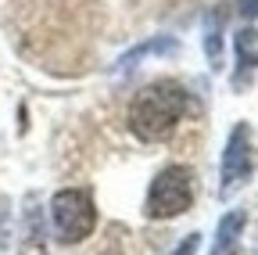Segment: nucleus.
I'll list each match as a JSON object with an SVG mask.
<instances>
[{
    "mask_svg": "<svg viewBox=\"0 0 258 255\" xmlns=\"http://www.w3.org/2000/svg\"><path fill=\"white\" fill-rule=\"evenodd\" d=\"M194 205V173L183 166L161 169L147 190V216L151 219H172Z\"/></svg>",
    "mask_w": 258,
    "mask_h": 255,
    "instance_id": "7ed1b4c3",
    "label": "nucleus"
},
{
    "mask_svg": "<svg viewBox=\"0 0 258 255\" xmlns=\"http://www.w3.org/2000/svg\"><path fill=\"white\" fill-rule=\"evenodd\" d=\"M258 69V29H240L237 33V86H247Z\"/></svg>",
    "mask_w": 258,
    "mask_h": 255,
    "instance_id": "39448f33",
    "label": "nucleus"
},
{
    "mask_svg": "<svg viewBox=\"0 0 258 255\" xmlns=\"http://www.w3.org/2000/svg\"><path fill=\"white\" fill-rule=\"evenodd\" d=\"M237 11L254 22V18H258V0H237Z\"/></svg>",
    "mask_w": 258,
    "mask_h": 255,
    "instance_id": "1a4fd4ad",
    "label": "nucleus"
},
{
    "mask_svg": "<svg viewBox=\"0 0 258 255\" xmlns=\"http://www.w3.org/2000/svg\"><path fill=\"white\" fill-rule=\"evenodd\" d=\"M169 50H176V43H172L169 36H165V40H147V43H140L137 50H129V54L122 58V65H118V72H133L140 58H147V54H169Z\"/></svg>",
    "mask_w": 258,
    "mask_h": 255,
    "instance_id": "6e6552de",
    "label": "nucleus"
},
{
    "mask_svg": "<svg viewBox=\"0 0 258 255\" xmlns=\"http://www.w3.org/2000/svg\"><path fill=\"white\" fill-rule=\"evenodd\" d=\"M194 251H198V234H190V237H186V241H183L172 255H194Z\"/></svg>",
    "mask_w": 258,
    "mask_h": 255,
    "instance_id": "9d476101",
    "label": "nucleus"
},
{
    "mask_svg": "<svg viewBox=\"0 0 258 255\" xmlns=\"http://www.w3.org/2000/svg\"><path fill=\"white\" fill-rule=\"evenodd\" d=\"M22 255H43V223H40V212H36V209H29V212H25Z\"/></svg>",
    "mask_w": 258,
    "mask_h": 255,
    "instance_id": "0eeeda50",
    "label": "nucleus"
},
{
    "mask_svg": "<svg viewBox=\"0 0 258 255\" xmlns=\"http://www.w3.org/2000/svg\"><path fill=\"white\" fill-rule=\"evenodd\" d=\"M251 169H254L251 130H247V122H240V126H233L230 140H226V151H222V183H219V194L230 198L237 187H244L251 180Z\"/></svg>",
    "mask_w": 258,
    "mask_h": 255,
    "instance_id": "20e7f679",
    "label": "nucleus"
},
{
    "mask_svg": "<svg viewBox=\"0 0 258 255\" xmlns=\"http://www.w3.org/2000/svg\"><path fill=\"white\" fill-rule=\"evenodd\" d=\"M186 108H190V93L183 83H176V79L147 83L129 105V130L147 144L169 140L176 133V126L183 122Z\"/></svg>",
    "mask_w": 258,
    "mask_h": 255,
    "instance_id": "f257e3e1",
    "label": "nucleus"
},
{
    "mask_svg": "<svg viewBox=\"0 0 258 255\" xmlns=\"http://www.w3.org/2000/svg\"><path fill=\"white\" fill-rule=\"evenodd\" d=\"M244 223H247L244 212H226V216L219 219L212 255H237V244H240V234H244Z\"/></svg>",
    "mask_w": 258,
    "mask_h": 255,
    "instance_id": "423d86ee",
    "label": "nucleus"
},
{
    "mask_svg": "<svg viewBox=\"0 0 258 255\" xmlns=\"http://www.w3.org/2000/svg\"><path fill=\"white\" fill-rule=\"evenodd\" d=\"M50 223L61 244H79L97 227V205L86 187H69L50 198Z\"/></svg>",
    "mask_w": 258,
    "mask_h": 255,
    "instance_id": "f03ea898",
    "label": "nucleus"
}]
</instances>
